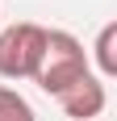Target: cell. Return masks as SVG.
<instances>
[{
    "mask_svg": "<svg viewBox=\"0 0 117 121\" xmlns=\"http://www.w3.org/2000/svg\"><path fill=\"white\" fill-rule=\"evenodd\" d=\"M46 34L38 21H13L0 29V79H34L46 54Z\"/></svg>",
    "mask_w": 117,
    "mask_h": 121,
    "instance_id": "2",
    "label": "cell"
},
{
    "mask_svg": "<svg viewBox=\"0 0 117 121\" xmlns=\"http://www.w3.org/2000/svg\"><path fill=\"white\" fill-rule=\"evenodd\" d=\"M54 100H58V109L67 113L71 121H92V117H100V113H105L109 92H105V79L88 71L84 79H75L67 92H58Z\"/></svg>",
    "mask_w": 117,
    "mask_h": 121,
    "instance_id": "3",
    "label": "cell"
},
{
    "mask_svg": "<svg viewBox=\"0 0 117 121\" xmlns=\"http://www.w3.org/2000/svg\"><path fill=\"white\" fill-rule=\"evenodd\" d=\"M96 67H100V79L117 75V21L100 25V34H96Z\"/></svg>",
    "mask_w": 117,
    "mask_h": 121,
    "instance_id": "4",
    "label": "cell"
},
{
    "mask_svg": "<svg viewBox=\"0 0 117 121\" xmlns=\"http://www.w3.org/2000/svg\"><path fill=\"white\" fill-rule=\"evenodd\" d=\"M88 71H92V67H88L84 42L75 34H67V29H50L46 34V54H42V67H38L34 84L42 88L46 96H58V92H67L75 79H84Z\"/></svg>",
    "mask_w": 117,
    "mask_h": 121,
    "instance_id": "1",
    "label": "cell"
},
{
    "mask_svg": "<svg viewBox=\"0 0 117 121\" xmlns=\"http://www.w3.org/2000/svg\"><path fill=\"white\" fill-rule=\"evenodd\" d=\"M0 121H38L29 100L17 92V88H4L0 84Z\"/></svg>",
    "mask_w": 117,
    "mask_h": 121,
    "instance_id": "5",
    "label": "cell"
}]
</instances>
